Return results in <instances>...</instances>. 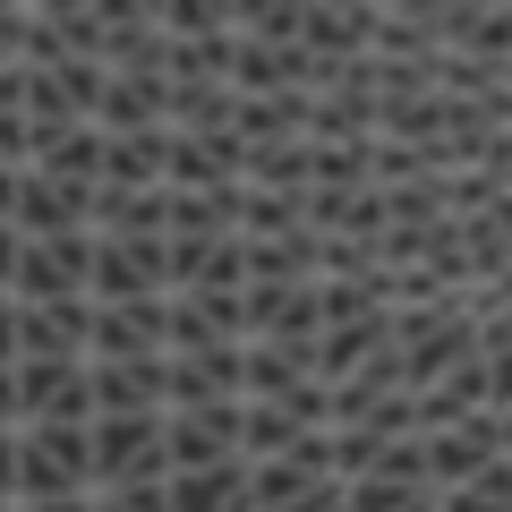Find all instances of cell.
Returning <instances> with one entry per match:
<instances>
[{"instance_id": "15", "label": "cell", "mask_w": 512, "mask_h": 512, "mask_svg": "<svg viewBox=\"0 0 512 512\" xmlns=\"http://www.w3.org/2000/svg\"><path fill=\"white\" fill-rule=\"evenodd\" d=\"M299 436H316V427H299L282 402H239V470H256V461H282Z\"/></svg>"}, {"instance_id": "7", "label": "cell", "mask_w": 512, "mask_h": 512, "mask_svg": "<svg viewBox=\"0 0 512 512\" xmlns=\"http://www.w3.org/2000/svg\"><path fill=\"white\" fill-rule=\"evenodd\" d=\"M86 205H94V188H69V180H43V171H18L9 231H18V239H77V231H86Z\"/></svg>"}, {"instance_id": "10", "label": "cell", "mask_w": 512, "mask_h": 512, "mask_svg": "<svg viewBox=\"0 0 512 512\" xmlns=\"http://www.w3.org/2000/svg\"><path fill=\"white\" fill-rule=\"evenodd\" d=\"M86 299H52V308H18V359H77L86 367Z\"/></svg>"}, {"instance_id": "22", "label": "cell", "mask_w": 512, "mask_h": 512, "mask_svg": "<svg viewBox=\"0 0 512 512\" xmlns=\"http://www.w3.org/2000/svg\"><path fill=\"white\" fill-rule=\"evenodd\" d=\"M9 265H18V231L0 222V291H9Z\"/></svg>"}, {"instance_id": "4", "label": "cell", "mask_w": 512, "mask_h": 512, "mask_svg": "<svg viewBox=\"0 0 512 512\" xmlns=\"http://www.w3.org/2000/svg\"><path fill=\"white\" fill-rule=\"evenodd\" d=\"M128 299H171V282H163V239H94L86 308H128Z\"/></svg>"}, {"instance_id": "1", "label": "cell", "mask_w": 512, "mask_h": 512, "mask_svg": "<svg viewBox=\"0 0 512 512\" xmlns=\"http://www.w3.org/2000/svg\"><path fill=\"white\" fill-rule=\"evenodd\" d=\"M487 461H512V410H478V419L444 427V436H419V470H427V495H453L470 487Z\"/></svg>"}, {"instance_id": "12", "label": "cell", "mask_w": 512, "mask_h": 512, "mask_svg": "<svg viewBox=\"0 0 512 512\" xmlns=\"http://www.w3.org/2000/svg\"><path fill=\"white\" fill-rule=\"evenodd\" d=\"M299 384H316L299 350H274V342H239V402H291Z\"/></svg>"}, {"instance_id": "19", "label": "cell", "mask_w": 512, "mask_h": 512, "mask_svg": "<svg viewBox=\"0 0 512 512\" xmlns=\"http://www.w3.org/2000/svg\"><path fill=\"white\" fill-rule=\"evenodd\" d=\"M282 512H342V487H308L299 504H282Z\"/></svg>"}, {"instance_id": "16", "label": "cell", "mask_w": 512, "mask_h": 512, "mask_svg": "<svg viewBox=\"0 0 512 512\" xmlns=\"http://www.w3.org/2000/svg\"><path fill=\"white\" fill-rule=\"evenodd\" d=\"M436 512H512V461H487L470 487L436 495Z\"/></svg>"}, {"instance_id": "6", "label": "cell", "mask_w": 512, "mask_h": 512, "mask_svg": "<svg viewBox=\"0 0 512 512\" xmlns=\"http://www.w3.org/2000/svg\"><path fill=\"white\" fill-rule=\"evenodd\" d=\"M214 402H239V342H214L197 359H163V419L214 410Z\"/></svg>"}, {"instance_id": "21", "label": "cell", "mask_w": 512, "mask_h": 512, "mask_svg": "<svg viewBox=\"0 0 512 512\" xmlns=\"http://www.w3.org/2000/svg\"><path fill=\"white\" fill-rule=\"evenodd\" d=\"M0 436H18V393H9V367H0Z\"/></svg>"}, {"instance_id": "17", "label": "cell", "mask_w": 512, "mask_h": 512, "mask_svg": "<svg viewBox=\"0 0 512 512\" xmlns=\"http://www.w3.org/2000/svg\"><path fill=\"white\" fill-rule=\"evenodd\" d=\"M308 188H367V146H308Z\"/></svg>"}, {"instance_id": "8", "label": "cell", "mask_w": 512, "mask_h": 512, "mask_svg": "<svg viewBox=\"0 0 512 512\" xmlns=\"http://www.w3.org/2000/svg\"><path fill=\"white\" fill-rule=\"evenodd\" d=\"M94 419H163V359H111L86 367Z\"/></svg>"}, {"instance_id": "9", "label": "cell", "mask_w": 512, "mask_h": 512, "mask_svg": "<svg viewBox=\"0 0 512 512\" xmlns=\"http://www.w3.org/2000/svg\"><path fill=\"white\" fill-rule=\"evenodd\" d=\"M86 128H103V137L163 128V69H103V103H94Z\"/></svg>"}, {"instance_id": "18", "label": "cell", "mask_w": 512, "mask_h": 512, "mask_svg": "<svg viewBox=\"0 0 512 512\" xmlns=\"http://www.w3.org/2000/svg\"><path fill=\"white\" fill-rule=\"evenodd\" d=\"M0 367H18V299L0 291Z\"/></svg>"}, {"instance_id": "23", "label": "cell", "mask_w": 512, "mask_h": 512, "mask_svg": "<svg viewBox=\"0 0 512 512\" xmlns=\"http://www.w3.org/2000/svg\"><path fill=\"white\" fill-rule=\"evenodd\" d=\"M0 512H9V504H0Z\"/></svg>"}, {"instance_id": "5", "label": "cell", "mask_w": 512, "mask_h": 512, "mask_svg": "<svg viewBox=\"0 0 512 512\" xmlns=\"http://www.w3.org/2000/svg\"><path fill=\"white\" fill-rule=\"evenodd\" d=\"M222 461H239V402L163 419V478H197V470H222Z\"/></svg>"}, {"instance_id": "2", "label": "cell", "mask_w": 512, "mask_h": 512, "mask_svg": "<svg viewBox=\"0 0 512 512\" xmlns=\"http://www.w3.org/2000/svg\"><path fill=\"white\" fill-rule=\"evenodd\" d=\"M86 265H94V231H77V239H18V265H9V299H18V308L86 299Z\"/></svg>"}, {"instance_id": "13", "label": "cell", "mask_w": 512, "mask_h": 512, "mask_svg": "<svg viewBox=\"0 0 512 512\" xmlns=\"http://www.w3.org/2000/svg\"><path fill=\"white\" fill-rule=\"evenodd\" d=\"M94 188H120V197H137V188H163V128H146V137H103Z\"/></svg>"}, {"instance_id": "3", "label": "cell", "mask_w": 512, "mask_h": 512, "mask_svg": "<svg viewBox=\"0 0 512 512\" xmlns=\"http://www.w3.org/2000/svg\"><path fill=\"white\" fill-rule=\"evenodd\" d=\"M86 478L94 495L163 478V419H86Z\"/></svg>"}, {"instance_id": "20", "label": "cell", "mask_w": 512, "mask_h": 512, "mask_svg": "<svg viewBox=\"0 0 512 512\" xmlns=\"http://www.w3.org/2000/svg\"><path fill=\"white\" fill-rule=\"evenodd\" d=\"M9 487H18V436H0V504H9Z\"/></svg>"}, {"instance_id": "14", "label": "cell", "mask_w": 512, "mask_h": 512, "mask_svg": "<svg viewBox=\"0 0 512 512\" xmlns=\"http://www.w3.org/2000/svg\"><path fill=\"white\" fill-rule=\"evenodd\" d=\"M163 512H248V470L222 461L197 478H163Z\"/></svg>"}, {"instance_id": "11", "label": "cell", "mask_w": 512, "mask_h": 512, "mask_svg": "<svg viewBox=\"0 0 512 512\" xmlns=\"http://www.w3.org/2000/svg\"><path fill=\"white\" fill-rule=\"evenodd\" d=\"M239 146H299L308 137V94H231Z\"/></svg>"}]
</instances>
